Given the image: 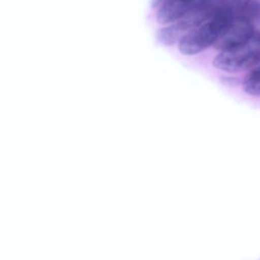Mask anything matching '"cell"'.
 <instances>
[{
  "mask_svg": "<svg viewBox=\"0 0 260 260\" xmlns=\"http://www.w3.org/2000/svg\"><path fill=\"white\" fill-rule=\"evenodd\" d=\"M244 91L247 94L253 96H260V82L250 77L249 75L246 76L243 82Z\"/></svg>",
  "mask_w": 260,
  "mask_h": 260,
  "instance_id": "cell-6",
  "label": "cell"
},
{
  "mask_svg": "<svg viewBox=\"0 0 260 260\" xmlns=\"http://www.w3.org/2000/svg\"><path fill=\"white\" fill-rule=\"evenodd\" d=\"M181 33V30L177 24H171L159 29L157 32V38L159 42L164 45H174L180 41Z\"/></svg>",
  "mask_w": 260,
  "mask_h": 260,
  "instance_id": "cell-4",
  "label": "cell"
},
{
  "mask_svg": "<svg viewBox=\"0 0 260 260\" xmlns=\"http://www.w3.org/2000/svg\"><path fill=\"white\" fill-rule=\"evenodd\" d=\"M235 15H239L253 23L260 24V0H252L243 10Z\"/></svg>",
  "mask_w": 260,
  "mask_h": 260,
  "instance_id": "cell-5",
  "label": "cell"
},
{
  "mask_svg": "<svg viewBox=\"0 0 260 260\" xmlns=\"http://www.w3.org/2000/svg\"><path fill=\"white\" fill-rule=\"evenodd\" d=\"M233 12L224 3L209 21L189 31L179 41V49L185 55H195L215 44L223 31L233 19Z\"/></svg>",
  "mask_w": 260,
  "mask_h": 260,
  "instance_id": "cell-1",
  "label": "cell"
},
{
  "mask_svg": "<svg viewBox=\"0 0 260 260\" xmlns=\"http://www.w3.org/2000/svg\"><path fill=\"white\" fill-rule=\"evenodd\" d=\"M166 1L167 0H151V6L153 8L158 7Z\"/></svg>",
  "mask_w": 260,
  "mask_h": 260,
  "instance_id": "cell-9",
  "label": "cell"
},
{
  "mask_svg": "<svg viewBox=\"0 0 260 260\" xmlns=\"http://www.w3.org/2000/svg\"><path fill=\"white\" fill-rule=\"evenodd\" d=\"M254 33L253 23L239 15H235L214 45L220 51L238 48L248 44Z\"/></svg>",
  "mask_w": 260,
  "mask_h": 260,
  "instance_id": "cell-3",
  "label": "cell"
},
{
  "mask_svg": "<svg viewBox=\"0 0 260 260\" xmlns=\"http://www.w3.org/2000/svg\"><path fill=\"white\" fill-rule=\"evenodd\" d=\"M252 41H254L258 45L260 46V32H255L254 35L252 38Z\"/></svg>",
  "mask_w": 260,
  "mask_h": 260,
  "instance_id": "cell-10",
  "label": "cell"
},
{
  "mask_svg": "<svg viewBox=\"0 0 260 260\" xmlns=\"http://www.w3.org/2000/svg\"><path fill=\"white\" fill-rule=\"evenodd\" d=\"M248 75L255 80L260 82V60L252 67L251 72Z\"/></svg>",
  "mask_w": 260,
  "mask_h": 260,
  "instance_id": "cell-8",
  "label": "cell"
},
{
  "mask_svg": "<svg viewBox=\"0 0 260 260\" xmlns=\"http://www.w3.org/2000/svg\"><path fill=\"white\" fill-rule=\"evenodd\" d=\"M251 1L252 0H224V3L235 15L243 10Z\"/></svg>",
  "mask_w": 260,
  "mask_h": 260,
  "instance_id": "cell-7",
  "label": "cell"
},
{
  "mask_svg": "<svg viewBox=\"0 0 260 260\" xmlns=\"http://www.w3.org/2000/svg\"><path fill=\"white\" fill-rule=\"evenodd\" d=\"M260 60V46L251 41L245 45L221 51L215 56L213 65L228 72L238 73L252 68Z\"/></svg>",
  "mask_w": 260,
  "mask_h": 260,
  "instance_id": "cell-2",
  "label": "cell"
},
{
  "mask_svg": "<svg viewBox=\"0 0 260 260\" xmlns=\"http://www.w3.org/2000/svg\"><path fill=\"white\" fill-rule=\"evenodd\" d=\"M224 82L229 85H236L237 81L236 79H232L231 78H224Z\"/></svg>",
  "mask_w": 260,
  "mask_h": 260,
  "instance_id": "cell-11",
  "label": "cell"
}]
</instances>
